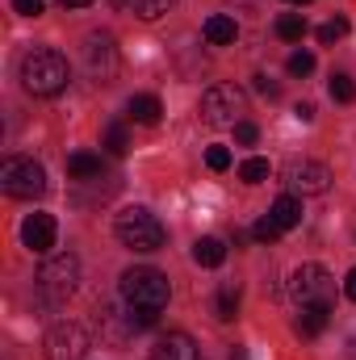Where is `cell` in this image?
<instances>
[{"label":"cell","mask_w":356,"mask_h":360,"mask_svg":"<svg viewBox=\"0 0 356 360\" xmlns=\"http://www.w3.org/2000/svg\"><path fill=\"white\" fill-rule=\"evenodd\" d=\"M84 55H89L92 76L109 80V76L117 72V51H113V38H109V34H89V46H84Z\"/></svg>","instance_id":"8fae6325"},{"label":"cell","mask_w":356,"mask_h":360,"mask_svg":"<svg viewBox=\"0 0 356 360\" xmlns=\"http://www.w3.org/2000/svg\"><path fill=\"white\" fill-rule=\"evenodd\" d=\"M285 188L293 197H319L331 188V168L319 160H289L285 164Z\"/></svg>","instance_id":"ba28073f"},{"label":"cell","mask_w":356,"mask_h":360,"mask_svg":"<svg viewBox=\"0 0 356 360\" xmlns=\"http://www.w3.org/2000/svg\"><path fill=\"white\" fill-rule=\"evenodd\" d=\"M193 260H197L201 269H218V264L227 260V248H222V239H214V235L197 239V243H193Z\"/></svg>","instance_id":"2e32d148"},{"label":"cell","mask_w":356,"mask_h":360,"mask_svg":"<svg viewBox=\"0 0 356 360\" xmlns=\"http://www.w3.org/2000/svg\"><path fill=\"white\" fill-rule=\"evenodd\" d=\"M205 164H210V172H227L231 168V151L227 147H210L205 151Z\"/></svg>","instance_id":"4316f807"},{"label":"cell","mask_w":356,"mask_h":360,"mask_svg":"<svg viewBox=\"0 0 356 360\" xmlns=\"http://www.w3.org/2000/svg\"><path fill=\"white\" fill-rule=\"evenodd\" d=\"M55 4H63V8H89L92 0H55Z\"/></svg>","instance_id":"836d02e7"},{"label":"cell","mask_w":356,"mask_h":360,"mask_svg":"<svg viewBox=\"0 0 356 360\" xmlns=\"http://www.w3.org/2000/svg\"><path fill=\"white\" fill-rule=\"evenodd\" d=\"M0 188L17 201H34L46 193V172L34 160H4L0 164Z\"/></svg>","instance_id":"5b68a950"},{"label":"cell","mask_w":356,"mask_h":360,"mask_svg":"<svg viewBox=\"0 0 356 360\" xmlns=\"http://www.w3.org/2000/svg\"><path fill=\"white\" fill-rule=\"evenodd\" d=\"M68 176L72 180L101 176V155H92V151H76V155H68Z\"/></svg>","instance_id":"ac0fdd59"},{"label":"cell","mask_w":356,"mask_h":360,"mask_svg":"<svg viewBox=\"0 0 356 360\" xmlns=\"http://www.w3.org/2000/svg\"><path fill=\"white\" fill-rule=\"evenodd\" d=\"M113 235L130 248V252H160L164 248V226H160V218L151 214V210H143V205H126L117 218H113Z\"/></svg>","instance_id":"7a4b0ae2"},{"label":"cell","mask_w":356,"mask_h":360,"mask_svg":"<svg viewBox=\"0 0 356 360\" xmlns=\"http://www.w3.org/2000/svg\"><path fill=\"white\" fill-rule=\"evenodd\" d=\"M122 8H130V13H139L143 21H155V17H164L177 0H117Z\"/></svg>","instance_id":"ffe728a7"},{"label":"cell","mask_w":356,"mask_h":360,"mask_svg":"<svg viewBox=\"0 0 356 360\" xmlns=\"http://www.w3.org/2000/svg\"><path fill=\"white\" fill-rule=\"evenodd\" d=\"M344 34H348V21H344V17H331L327 25H319V42H323V46H331V42H340Z\"/></svg>","instance_id":"cb8c5ba5"},{"label":"cell","mask_w":356,"mask_h":360,"mask_svg":"<svg viewBox=\"0 0 356 360\" xmlns=\"http://www.w3.org/2000/svg\"><path fill=\"white\" fill-rule=\"evenodd\" d=\"M260 139V130L252 126V122H235V143H243V147H252Z\"/></svg>","instance_id":"f1b7e54d"},{"label":"cell","mask_w":356,"mask_h":360,"mask_svg":"<svg viewBox=\"0 0 356 360\" xmlns=\"http://www.w3.org/2000/svg\"><path fill=\"white\" fill-rule=\"evenodd\" d=\"M327 92H331V101H340V105L356 101V84H352V76H344V72H336V76H331Z\"/></svg>","instance_id":"7402d4cb"},{"label":"cell","mask_w":356,"mask_h":360,"mask_svg":"<svg viewBox=\"0 0 356 360\" xmlns=\"http://www.w3.org/2000/svg\"><path fill=\"white\" fill-rule=\"evenodd\" d=\"M256 89L265 92V96H276V84H272L268 76H256Z\"/></svg>","instance_id":"1f68e13d"},{"label":"cell","mask_w":356,"mask_h":360,"mask_svg":"<svg viewBox=\"0 0 356 360\" xmlns=\"http://www.w3.org/2000/svg\"><path fill=\"white\" fill-rule=\"evenodd\" d=\"M276 38L302 42V38H306V17H302V13H281V17H276Z\"/></svg>","instance_id":"d6986e66"},{"label":"cell","mask_w":356,"mask_h":360,"mask_svg":"<svg viewBox=\"0 0 356 360\" xmlns=\"http://www.w3.org/2000/svg\"><path fill=\"white\" fill-rule=\"evenodd\" d=\"M285 4H310V0H285Z\"/></svg>","instance_id":"d590c367"},{"label":"cell","mask_w":356,"mask_h":360,"mask_svg":"<svg viewBox=\"0 0 356 360\" xmlns=\"http://www.w3.org/2000/svg\"><path fill=\"white\" fill-rule=\"evenodd\" d=\"M13 8H17L21 17H38V13H42V0H13Z\"/></svg>","instance_id":"f546056e"},{"label":"cell","mask_w":356,"mask_h":360,"mask_svg":"<svg viewBox=\"0 0 356 360\" xmlns=\"http://www.w3.org/2000/svg\"><path fill=\"white\" fill-rule=\"evenodd\" d=\"M68 80H72V72H68V59L59 51L42 46V51H30L21 59V84L30 96H59L68 89Z\"/></svg>","instance_id":"6da1fadb"},{"label":"cell","mask_w":356,"mask_h":360,"mask_svg":"<svg viewBox=\"0 0 356 360\" xmlns=\"http://www.w3.org/2000/svg\"><path fill=\"white\" fill-rule=\"evenodd\" d=\"M147 360H201V352H197L193 335H184V331H168V335L155 340V348H151V356Z\"/></svg>","instance_id":"7c38bea8"},{"label":"cell","mask_w":356,"mask_h":360,"mask_svg":"<svg viewBox=\"0 0 356 360\" xmlns=\"http://www.w3.org/2000/svg\"><path fill=\"white\" fill-rule=\"evenodd\" d=\"M327 314H331V306H302V314H298V335H306V340L323 335Z\"/></svg>","instance_id":"e0dca14e"},{"label":"cell","mask_w":356,"mask_h":360,"mask_svg":"<svg viewBox=\"0 0 356 360\" xmlns=\"http://www.w3.org/2000/svg\"><path fill=\"white\" fill-rule=\"evenodd\" d=\"M201 34H205L210 46H231V42L239 38V25H235V17H227V13H214V17H205Z\"/></svg>","instance_id":"4fadbf2b"},{"label":"cell","mask_w":356,"mask_h":360,"mask_svg":"<svg viewBox=\"0 0 356 360\" xmlns=\"http://www.w3.org/2000/svg\"><path fill=\"white\" fill-rule=\"evenodd\" d=\"M76 285H80V260L72 256V252H59V256H46L42 260V269H38V289H42V297L46 302H68L72 293H76Z\"/></svg>","instance_id":"277c9868"},{"label":"cell","mask_w":356,"mask_h":360,"mask_svg":"<svg viewBox=\"0 0 356 360\" xmlns=\"http://www.w3.org/2000/svg\"><path fill=\"white\" fill-rule=\"evenodd\" d=\"M243 105H248V96L235 84H210V89L201 92V117H205V126H235L239 113H243Z\"/></svg>","instance_id":"52a82bcc"},{"label":"cell","mask_w":356,"mask_h":360,"mask_svg":"<svg viewBox=\"0 0 356 360\" xmlns=\"http://www.w3.org/2000/svg\"><path fill=\"white\" fill-rule=\"evenodd\" d=\"M89 331L80 323H55L46 331V360H84Z\"/></svg>","instance_id":"9c48e42d"},{"label":"cell","mask_w":356,"mask_h":360,"mask_svg":"<svg viewBox=\"0 0 356 360\" xmlns=\"http://www.w3.org/2000/svg\"><path fill=\"white\" fill-rule=\"evenodd\" d=\"M55 235H59V226H55L51 214H30V218L21 222V243H25L34 256H46V252L55 248Z\"/></svg>","instance_id":"30bf717a"},{"label":"cell","mask_w":356,"mask_h":360,"mask_svg":"<svg viewBox=\"0 0 356 360\" xmlns=\"http://www.w3.org/2000/svg\"><path fill=\"white\" fill-rule=\"evenodd\" d=\"M344 293H348V302H356V269L344 276Z\"/></svg>","instance_id":"d6a6232c"},{"label":"cell","mask_w":356,"mask_h":360,"mask_svg":"<svg viewBox=\"0 0 356 360\" xmlns=\"http://www.w3.org/2000/svg\"><path fill=\"white\" fill-rule=\"evenodd\" d=\"M289 293L298 306H331V293H336V281L323 264H302L289 276Z\"/></svg>","instance_id":"8992f818"},{"label":"cell","mask_w":356,"mask_h":360,"mask_svg":"<svg viewBox=\"0 0 356 360\" xmlns=\"http://www.w3.org/2000/svg\"><path fill=\"white\" fill-rule=\"evenodd\" d=\"M293 113H298V122H314V105H310V101H302Z\"/></svg>","instance_id":"4dcf8cb0"},{"label":"cell","mask_w":356,"mask_h":360,"mask_svg":"<svg viewBox=\"0 0 356 360\" xmlns=\"http://www.w3.org/2000/svg\"><path fill=\"white\" fill-rule=\"evenodd\" d=\"M268 172H272L268 160H243V164H239V180H248V184H265Z\"/></svg>","instance_id":"603a6c76"},{"label":"cell","mask_w":356,"mask_h":360,"mask_svg":"<svg viewBox=\"0 0 356 360\" xmlns=\"http://www.w3.org/2000/svg\"><path fill=\"white\" fill-rule=\"evenodd\" d=\"M252 235H256L260 243H272V239H281V226H276L272 218H260V222L252 226Z\"/></svg>","instance_id":"83f0119b"},{"label":"cell","mask_w":356,"mask_h":360,"mask_svg":"<svg viewBox=\"0 0 356 360\" xmlns=\"http://www.w3.org/2000/svg\"><path fill=\"white\" fill-rule=\"evenodd\" d=\"M231 360H248V348H231Z\"/></svg>","instance_id":"e575fe53"},{"label":"cell","mask_w":356,"mask_h":360,"mask_svg":"<svg viewBox=\"0 0 356 360\" xmlns=\"http://www.w3.org/2000/svg\"><path fill=\"white\" fill-rule=\"evenodd\" d=\"M117 293H122V302L126 306H143V310H164L168 306V276L160 269H147V264H139V269H126L122 272V281H117Z\"/></svg>","instance_id":"3957f363"},{"label":"cell","mask_w":356,"mask_h":360,"mask_svg":"<svg viewBox=\"0 0 356 360\" xmlns=\"http://www.w3.org/2000/svg\"><path fill=\"white\" fill-rule=\"evenodd\" d=\"M314 72V55L310 51H293L289 55V76H310Z\"/></svg>","instance_id":"d4e9b609"},{"label":"cell","mask_w":356,"mask_h":360,"mask_svg":"<svg viewBox=\"0 0 356 360\" xmlns=\"http://www.w3.org/2000/svg\"><path fill=\"white\" fill-rule=\"evenodd\" d=\"M235 310H239V289H235V285H222V289H218V302H214V314H218L222 323H231Z\"/></svg>","instance_id":"44dd1931"},{"label":"cell","mask_w":356,"mask_h":360,"mask_svg":"<svg viewBox=\"0 0 356 360\" xmlns=\"http://www.w3.org/2000/svg\"><path fill=\"white\" fill-rule=\"evenodd\" d=\"M105 147H109L113 155H126V151H130V139H126V130H122V126H109V134H105Z\"/></svg>","instance_id":"484cf974"},{"label":"cell","mask_w":356,"mask_h":360,"mask_svg":"<svg viewBox=\"0 0 356 360\" xmlns=\"http://www.w3.org/2000/svg\"><path fill=\"white\" fill-rule=\"evenodd\" d=\"M268 218L281 226V235H285V231H293V226L302 222V197H293V193L276 197V201H272V210H268Z\"/></svg>","instance_id":"5bb4252c"},{"label":"cell","mask_w":356,"mask_h":360,"mask_svg":"<svg viewBox=\"0 0 356 360\" xmlns=\"http://www.w3.org/2000/svg\"><path fill=\"white\" fill-rule=\"evenodd\" d=\"M126 113H130L134 122H143V126H155V122H160V113H164V105H160V96H151V92H139V96H130Z\"/></svg>","instance_id":"9a60e30c"}]
</instances>
